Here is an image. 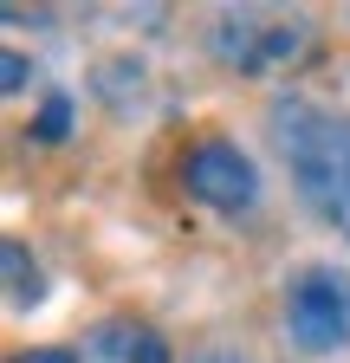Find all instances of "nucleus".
<instances>
[{
    "label": "nucleus",
    "mask_w": 350,
    "mask_h": 363,
    "mask_svg": "<svg viewBox=\"0 0 350 363\" xmlns=\"http://www.w3.org/2000/svg\"><path fill=\"white\" fill-rule=\"evenodd\" d=\"M273 143L292 162L305 201L324 214L331 195H337V182L350 175V123L344 117H324L318 104H305V98H279L273 104Z\"/></svg>",
    "instance_id": "obj_1"
},
{
    "label": "nucleus",
    "mask_w": 350,
    "mask_h": 363,
    "mask_svg": "<svg viewBox=\"0 0 350 363\" xmlns=\"http://www.w3.org/2000/svg\"><path fill=\"white\" fill-rule=\"evenodd\" d=\"M286 344L305 357H337L350 344V272L298 266L286 286Z\"/></svg>",
    "instance_id": "obj_2"
},
{
    "label": "nucleus",
    "mask_w": 350,
    "mask_h": 363,
    "mask_svg": "<svg viewBox=\"0 0 350 363\" xmlns=\"http://www.w3.org/2000/svg\"><path fill=\"white\" fill-rule=\"evenodd\" d=\"M305 45V20H266L253 7H221L214 13V59L234 72H273Z\"/></svg>",
    "instance_id": "obj_3"
},
{
    "label": "nucleus",
    "mask_w": 350,
    "mask_h": 363,
    "mask_svg": "<svg viewBox=\"0 0 350 363\" xmlns=\"http://www.w3.org/2000/svg\"><path fill=\"white\" fill-rule=\"evenodd\" d=\"M182 182L188 195L214 214H247L259 201V169L240 143H227V136H208V143H195L182 156Z\"/></svg>",
    "instance_id": "obj_4"
},
{
    "label": "nucleus",
    "mask_w": 350,
    "mask_h": 363,
    "mask_svg": "<svg viewBox=\"0 0 350 363\" xmlns=\"http://www.w3.org/2000/svg\"><path fill=\"white\" fill-rule=\"evenodd\" d=\"M78 363H169V344L162 331L137 325V318H104V325L84 331Z\"/></svg>",
    "instance_id": "obj_5"
},
{
    "label": "nucleus",
    "mask_w": 350,
    "mask_h": 363,
    "mask_svg": "<svg viewBox=\"0 0 350 363\" xmlns=\"http://www.w3.org/2000/svg\"><path fill=\"white\" fill-rule=\"evenodd\" d=\"M0 266H7V292H13V311H33L39 298H46V279H39V266L26 259V247H20V240H7V247H0Z\"/></svg>",
    "instance_id": "obj_6"
},
{
    "label": "nucleus",
    "mask_w": 350,
    "mask_h": 363,
    "mask_svg": "<svg viewBox=\"0 0 350 363\" xmlns=\"http://www.w3.org/2000/svg\"><path fill=\"white\" fill-rule=\"evenodd\" d=\"M65 130H72V98H65V91H52V98L39 104L33 136H39V143H65Z\"/></svg>",
    "instance_id": "obj_7"
},
{
    "label": "nucleus",
    "mask_w": 350,
    "mask_h": 363,
    "mask_svg": "<svg viewBox=\"0 0 350 363\" xmlns=\"http://www.w3.org/2000/svg\"><path fill=\"white\" fill-rule=\"evenodd\" d=\"M26 52H0V91H7V98H13V91H26Z\"/></svg>",
    "instance_id": "obj_8"
},
{
    "label": "nucleus",
    "mask_w": 350,
    "mask_h": 363,
    "mask_svg": "<svg viewBox=\"0 0 350 363\" xmlns=\"http://www.w3.org/2000/svg\"><path fill=\"white\" fill-rule=\"evenodd\" d=\"M324 220H331V227H337V234L350 240V175L337 182V195H331V208H324Z\"/></svg>",
    "instance_id": "obj_9"
},
{
    "label": "nucleus",
    "mask_w": 350,
    "mask_h": 363,
    "mask_svg": "<svg viewBox=\"0 0 350 363\" xmlns=\"http://www.w3.org/2000/svg\"><path fill=\"white\" fill-rule=\"evenodd\" d=\"M13 363H78V350H59V344H39V350H20Z\"/></svg>",
    "instance_id": "obj_10"
},
{
    "label": "nucleus",
    "mask_w": 350,
    "mask_h": 363,
    "mask_svg": "<svg viewBox=\"0 0 350 363\" xmlns=\"http://www.w3.org/2000/svg\"><path fill=\"white\" fill-rule=\"evenodd\" d=\"M195 363H247V357H234V350H201Z\"/></svg>",
    "instance_id": "obj_11"
}]
</instances>
